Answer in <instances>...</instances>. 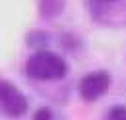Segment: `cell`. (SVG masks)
<instances>
[{"label": "cell", "instance_id": "6da1fadb", "mask_svg": "<svg viewBox=\"0 0 126 120\" xmlns=\"http://www.w3.org/2000/svg\"><path fill=\"white\" fill-rule=\"evenodd\" d=\"M26 75L35 81H59L67 75V63L61 55L41 49L26 61Z\"/></svg>", "mask_w": 126, "mask_h": 120}, {"label": "cell", "instance_id": "7a4b0ae2", "mask_svg": "<svg viewBox=\"0 0 126 120\" xmlns=\"http://www.w3.org/2000/svg\"><path fill=\"white\" fill-rule=\"evenodd\" d=\"M28 110V100L12 83L0 81V112L8 118H20Z\"/></svg>", "mask_w": 126, "mask_h": 120}, {"label": "cell", "instance_id": "3957f363", "mask_svg": "<svg viewBox=\"0 0 126 120\" xmlns=\"http://www.w3.org/2000/svg\"><path fill=\"white\" fill-rule=\"evenodd\" d=\"M110 87V75L106 71H93L79 81V96L87 102L98 100Z\"/></svg>", "mask_w": 126, "mask_h": 120}, {"label": "cell", "instance_id": "277c9868", "mask_svg": "<svg viewBox=\"0 0 126 120\" xmlns=\"http://www.w3.org/2000/svg\"><path fill=\"white\" fill-rule=\"evenodd\" d=\"M65 8V0H39V16L45 20L55 18Z\"/></svg>", "mask_w": 126, "mask_h": 120}, {"label": "cell", "instance_id": "5b68a950", "mask_svg": "<svg viewBox=\"0 0 126 120\" xmlns=\"http://www.w3.org/2000/svg\"><path fill=\"white\" fill-rule=\"evenodd\" d=\"M26 43H28L32 49L41 51V49H47V45H49V37H47L45 31H32V33H28Z\"/></svg>", "mask_w": 126, "mask_h": 120}, {"label": "cell", "instance_id": "8992f818", "mask_svg": "<svg viewBox=\"0 0 126 120\" xmlns=\"http://www.w3.org/2000/svg\"><path fill=\"white\" fill-rule=\"evenodd\" d=\"M106 120H126V106H112Z\"/></svg>", "mask_w": 126, "mask_h": 120}, {"label": "cell", "instance_id": "52a82bcc", "mask_svg": "<svg viewBox=\"0 0 126 120\" xmlns=\"http://www.w3.org/2000/svg\"><path fill=\"white\" fill-rule=\"evenodd\" d=\"M33 120H53L51 108H47V106L37 108V110H35V114H33Z\"/></svg>", "mask_w": 126, "mask_h": 120}, {"label": "cell", "instance_id": "ba28073f", "mask_svg": "<svg viewBox=\"0 0 126 120\" xmlns=\"http://www.w3.org/2000/svg\"><path fill=\"white\" fill-rule=\"evenodd\" d=\"M94 2H100V4H108V2H116V0H94Z\"/></svg>", "mask_w": 126, "mask_h": 120}]
</instances>
